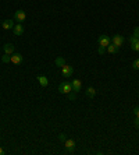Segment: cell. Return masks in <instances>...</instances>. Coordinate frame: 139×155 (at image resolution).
Here are the masks:
<instances>
[{"label": "cell", "instance_id": "6da1fadb", "mask_svg": "<svg viewBox=\"0 0 139 155\" xmlns=\"http://www.w3.org/2000/svg\"><path fill=\"white\" fill-rule=\"evenodd\" d=\"M71 91H72V85L68 81H64V83L58 85V92L60 94H70Z\"/></svg>", "mask_w": 139, "mask_h": 155}, {"label": "cell", "instance_id": "7a4b0ae2", "mask_svg": "<svg viewBox=\"0 0 139 155\" xmlns=\"http://www.w3.org/2000/svg\"><path fill=\"white\" fill-rule=\"evenodd\" d=\"M124 42H125V39H124V36H122V35H120V34L114 35L113 38H111V43H113V45H115L117 48H121V46L124 45Z\"/></svg>", "mask_w": 139, "mask_h": 155}, {"label": "cell", "instance_id": "3957f363", "mask_svg": "<svg viewBox=\"0 0 139 155\" xmlns=\"http://www.w3.org/2000/svg\"><path fill=\"white\" fill-rule=\"evenodd\" d=\"M97 42H99V46H104V48H107V46L111 43V38L107 36V35H100V36L97 38Z\"/></svg>", "mask_w": 139, "mask_h": 155}, {"label": "cell", "instance_id": "277c9868", "mask_svg": "<svg viewBox=\"0 0 139 155\" xmlns=\"http://www.w3.org/2000/svg\"><path fill=\"white\" fill-rule=\"evenodd\" d=\"M72 73H74V69H72L71 66H68V65H64L63 67H61V74H63V77L70 78L71 76H72Z\"/></svg>", "mask_w": 139, "mask_h": 155}, {"label": "cell", "instance_id": "5b68a950", "mask_svg": "<svg viewBox=\"0 0 139 155\" xmlns=\"http://www.w3.org/2000/svg\"><path fill=\"white\" fill-rule=\"evenodd\" d=\"M26 18V14L24 10H17L15 13H14V20L17 21V22H22V21H25Z\"/></svg>", "mask_w": 139, "mask_h": 155}, {"label": "cell", "instance_id": "8992f818", "mask_svg": "<svg viewBox=\"0 0 139 155\" xmlns=\"http://www.w3.org/2000/svg\"><path fill=\"white\" fill-rule=\"evenodd\" d=\"M64 147L67 148V151H68V152H72V151H74V148H75V141H74L72 138H67V140L64 141Z\"/></svg>", "mask_w": 139, "mask_h": 155}, {"label": "cell", "instance_id": "52a82bcc", "mask_svg": "<svg viewBox=\"0 0 139 155\" xmlns=\"http://www.w3.org/2000/svg\"><path fill=\"white\" fill-rule=\"evenodd\" d=\"M11 63H14V65H21V63H22V55L14 52L13 55H11Z\"/></svg>", "mask_w": 139, "mask_h": 155}, {"label": "cell", "instance_id": "ba28073f", "mask_svg": "<svg viewBox=\"0 0 139 155\" xmlns=\"http://www.w3.org/2000/svg\"><path fill=\"white\" fill-rule=\"evenodd\" d=\"M129 43H131V49L135 52H139V39H136L135 36L129 38Z\"/></svg>", "mask_w": 139, "mask_h": 155}, {"label": "cell", "instance_id": "9c48e42d", "mask_svg": "<svg viewBox=\"0 0 139 155\" xmlns=\"http://www.w3.org/2000/svg\"><path fill=\"white\" fill-rule=\"evenodd\" d=\"M1 27H3V29H13L14 28V20H4L3 22H1Z\"/></svg>", "mask_w": 139, "mask_h": 155}, {"label": "cell", "instance_id": "30bf717a", "mask_svg": "<svg viewBox=\"0 0 139 155\" xmlns=\"http://www.w3.org/2000/svg\"><path fill=\"white\" fill-rule=\"evenodd\" d=\"M71 85H72V91H74V92H79V91H81V87H82V83H81L79 80L74 78V80L71 81Z\"/></svg>", "mask_w": 139, "mask_h": 155}, {"label": "cell", "instance_id": "8fae6325", "mask_svg": "<svg viewBox=\"0 0 139 155\" xmlns=\"http://www.w3.org/2000/svg\"><path fill=\"white\" fill-rule=\"evenodd\" d=\"M13 29H14V34H15L17 36H21V35L24 34V25H22L21 22H18V24H15Z\"/></svg>", "mask_w": 139, "mask_h": 155}, {"label": "cell", "instance_id": "7c38bea8", "mask_svg": "<svg viewBox=\"0 0 139 155\" xmlns=\"http://www.w3.org/2000/svg\"><path fill=\"white\" fill-rule=\"evenodd\" d=\"M3 50L6 55H13L14 53V45L13 43H6V45H3Z\"/></svg>", "mask_w": 139, "mask_h": 155}, {"label": "cell", "instance_id": "4fadbf2b", "mask_svg": "<svg viewBox=\"0 0 139 155\" xmlns=\"http://www.w3.org/2000/svg\"><path fill=\"white\" fill-rule=\"evenodd\" d=\"M96 95V90L93 88V87H89V88H86V97L90 98V99H93Z\"/></svg>", "mask_w": 139, "mask_h": 155}, {"label": "cell", "instance_id": "5bb4252c", "mask_svg": "<svg viewBox=\"0 0 139 155\" xmlns=\"http://www.w3.org/2000/svg\"><path fill=\"white\" fill-rule=\"evenodd\" d=\"M38 81L42 87H47V85H49V80H47V77H44V76H39Z\"/></svg>", "mask_w": 139, "mask_h": 155}, {"label": "cell", "instance_id": "9a60e30c", "mask_svg": "<svg viewBox=\"0 0 139 155\" xmlns=\"http://www.w3.org/2000/svg\"><path fill=\"white\" fill-rule=\"evenodd\" d=\"M106 49H107V52H108V53H111V55H113V53H117L120 48H117L115 45H113V43H110V45H108L107 48H106Z\"/></svg>", "mask_w": 139, "mask_h": 155}, {"label": "cell", "instance_id": "2e32d148", "mask_svg": "<svg viewBox=\"0 0 139 155\" xmlns=\"http://www.w3.org/2000/svg\"><path fill=\"white\" fill-rule=\"evenodd\" d=\"M54 63H56L57 67H63V66L65 65V59L64 58H57L56 60H54Z\"/></svg>", "mask_w": 139, "mask_h": 155}, {"label": "cell", "instance_id": "e0dca14e", "mask_svg": "<svg viewBox=\"0 0 139 155\" xmlns=\"http://www.w3.org/2000/svg\"><path fill=\"white\" fill-rule=\"evenodd\" d=\"M1 62H3V63H10V62H11V55H6V53H4V55L1 56Z\"/></svg>", "mask_w": 139, "mask_h": 155}, {"label": "cell", "instance_id": "ac0fdd59", "mask_svg": "<svg viewBox=\"0 0 139 155\" xmlns=\"http://www.w3.org/2000/svg\"><path fill=\"white\" fill-rule=\"evenodd\" d=\"M106 52H107V49H106L104 46H99V49H97V53H99L100 56H103V55H104Z\"/></svg>", "mask_w": 139, "mask_h": 155}, {"label": "cell", "instance_id": "d6986e66", "mask_svg": "<svg viewBox=\"0 0 139 155\" xmlns=\"http://www.w3.org/2000/svg\"><path fill=\"white\" fill-rule=\"evenodd\" d=\"M132 67L135 69V70H139V58L135 59V60L132 62Z\"/></svg>", "mask_w": 139, "mask_h": 155}, {"label": "cell", "instance_id": "ffe728a7", "mask_svg": "<svg viewBox=\"0 0 139 155\" xmlns=\"http://www.w3.org/2000/svg\"><path fill=\"white\" fill-rule=\"evenodd\" d=\"M132 36H135L136 39H139V27H135V28H133V34H132Z\"/></svg>", "mask_w": 139, "mask_h": 155}, {"label": "cell", "instance_id": "44dd1931", "mask_svg": "<svg viewBox=\"0 0 139 155\" xmlns=\"http://www.w3.org/2000/svg\"><path fill=\"white\" fill-rule=\"evenodd\" d=\"M76 92H74V91H71V92H70L68 94V98H70V101H75L76 99V95H75Z\"/></svg>", "mask_w": 139, "mask_h": 155}, {"label": "cell", "instance_id": "7402d4cb", "mask_svg": "<svg viewBox=\"0 0 139 155\" xmlns=\"http://www.w3.org/2000/svg\"><path fill=\"white\" fill-rule=\"evenodd\" d=\"M58 140L64 142L65 140H67V137H65V134H63V133H61V134H58Z\"/></svg>", "mask_w": 139, "mask_h": 155}, {"label": "cell", "instance_id": "603a6c76", "mask_svg": "<svg viewBox=\"0 0 139 155\" xmlns=\"http://www.w3.org/2000/svg\"><path fill=\"white\" fill-rule=\"evenodd\" d=\"M133 113H135V116H136V119H139V106H136V108L133 109Z\"/></svg>", "mask_w": 139, "mask_h": 155}, {"label": "cell", "instance_id": "cb8c5ba5", "mask_svg": "<svg viewBox=\"0 0 139 155\" xmlns=\"http://www.w3.org/2000/svg\"><path fill=\"white\" fill-rule=\"evenodd\" d=\"M135 126L139 129V119H135Z\"/></svg>", "mask_w": 139, "mask_h": 155}, {"label": "cell", "instance_id": "d4e9b609", "mask_svg": "<svg viewBox=\"0 0 139 155\" xmlns=\"http://www.w3.org/2000/svg\"><path fill=\"white\" fill-rule=\"evenodd\" d=\"M3 154H4V149H3L1 147H0V155H3Z\"/></svg>", "mask_w": 139, "mask_h": 155}, {"label": "cell", "instance_id": "484cf974", "mask_svg": "<svg viewBox=\"0 0 139 155\" xmlns=\"http://www.w3.org/2000/svg\"><path fill=\"white\" fill-rule=\"evenodd\" d=\"M138 97H139V90H138Z\"/></svg>", "mask_w": 139, "mask_h": 155}]
</instances>
